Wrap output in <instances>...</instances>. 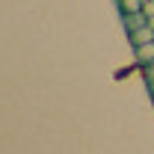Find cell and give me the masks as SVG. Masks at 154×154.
<instances>
[{
	"label": "cell",
	"mask_w": 154,
	"mask_h": 154,
	"mask_svg": "<svg viewBox=\"0 0 154 154\" xmlns=\"http://www.w3.org/2000/svg\"><path fill=\"white\" fill-rule=\"evenodd\" d=\"M122 24H125L128 33H134V30H139V27L148 24V15L145 12H131V15H122Z\"/></svg>",
	"instance_id": "3"
},
{
	"label": "cell",
	"mask_w": 154,
	"mask_h": 154,
	"mask_svg": "<svg viewBox=\"0 0 154 154\" xmlns=\"http://www.w3.org/2000/svg\"><path fill=\"white\" fill-rule=\"evenodd\" d=\"M134 59H136V65H139V68H142V65H148V62H154V42L136 45V48H134Z\"/></svg>",
	"instance_id": "1"
},
{
	"label": "cell",
	"mask_w": 154,
	"mask_h": 154,
	"mask_svg": "<svg viewBox=\"0 0 154 154\" xmlns=\"http://www.w3.org/2000/svg\"><path fill=\"white\" fill-rule=\"evenodd\" d=\"M128 38H131V48L145 45V42H154V27L145 24V27H139V30H134V33H128Z\"/></svg>",
	"instance_id": "2"
},
{
	"label": "cell",
	"mask_w": 154,
	"mask_h": 154,
	"mask_svg": "<svg viewBox=\"0 0 154 154\" xmlns=\"http://www.w3.org/2000/svg\"><path fill=\"white\" fill-rule=\"evenodd\" d=\"M116 3H119L122 15H131V12H142V3L145 0H116Z\"/></svg>",
	"instance_id": "4"
},
{
	"label": "cell",
	"mask_w": 154,
	"mask_h": 154,
	"mask_svg": "<svg viewBox=\"0 0 154 154\" xmlns=\"http://www.w3.org/2000/svg\"><path fill=\"white\" fill-rule=\"evenodd\" d=\"M142 71H145V74H142V77H145V83H151V80H154V62L142 65Z\"/></svg>",
	"instance_id": "5"
}]
</instances>
